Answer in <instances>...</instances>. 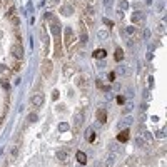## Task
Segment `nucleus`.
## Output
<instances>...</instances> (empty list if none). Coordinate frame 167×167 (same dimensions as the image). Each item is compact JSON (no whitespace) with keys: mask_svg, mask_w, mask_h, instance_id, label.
<instances>
[{"mask_svg":"<svg viewBox=\"0 0 167 167\" xmlns=\"http://www.w3.org/2000/svg\"><path fill=\"white\" fill-rule=\"evenodd\" d=\"M117 102H119V104H124L125 100H124V97H121V95H119V97H117Z\"/></svg>","mask_w":167,"mask_h":167,"instance_id":"a878e982","label":"nucleus"},{"mask_svg":"<svg viewBox=\"0 0 167 167\" xmlns=\"http://www.w3.org/2000/svg\"><path fill=\"white\" fill-rule=\"evenodd\" d=\"M52 70H54V64H52L49 59H45V60L42 62V75H44V77H50Z\"/></svg>","mask_w":167,"mask_h":167,"instance_id":"7ed1b4c3","label":"nucleus"},{"mask_svg":"<svg viewBox=\"0 0 167 167\" xmlns=\"http://www.w3.org/2000/svg\"><path fill=\"white\" fill-rule=\"evenodd\" d=\"M77 87H79L80 90H84V92H87V89H89V77L85 74H80L79 77H77Z\"/></svg>","mask_w":167,"mask_h":167,"instance_id":"20e7f679","label":"nucleus"},{"mask_svg":"<svg viewBox=\"0 0 167 167\" xmlns=\"http://www.w3.org/2000/svg\"><path fill=\"white\" fill-rule=\"evenodd\" d=\"M85 140H87V142H94V140H95V132H94V129H90V127L85 130Z\"/></svg>","mask_w":167,"mask_h":167,"instance_id":"f8f14e48","label":"nucleus"},{"mask_svg":"<svg viewBox=\"0 0 167 167\" xmlns=\"http://www.w3.org/2000/svg\"><path fill=\"white\" fill-rule=\"evenodd\" d=\"M64 44H65V47H67V50H69L70 54H74L75 44H77V35L74 33V30H72V28H65Z\"/></svg>","mask_w":167,"mask_h":167,"instance_id":"f257e3e1","label":"nucleus"},{"mask_svg":"<svg viewBox=\"0 0 167 167\" xmlns=\"http://www.w3.org/2000/svg\"><path fill=\"white\" fill-rule=\"evenodd\" d=\"M135 160H137V159H135V157H130L129 160H127V166H129V167L135 166Z\"/></svg>","mask_w":167,"mask_h":167,"instance_id":"4be33fe9","label":"nucleus"},{"mask_svg":"<svg viewBox=\"0 0 167 167\" xmlns=\"http://www.w3.org/2000/svg\"><path fill=\"white\" fill-rule=\"evenodd\" d=\"M97 121L100 122V124H105V121H107V112L104 110V109H99V110H97Z\"/></svg>","mask_w":167,"mask_h":167,"instance_id":"9b49d317","label":"nucleus"},{"mask_svg":"<svg viewBox=\"0 0 167 167\" xmlns=\"http://www.w3.org/2000/svg\"><path fill=\"white\" fill-rule=\"evenodd\" d=\"M74 122H75V127L79 129L80 125L84 124V112L82 110H79L77 114H75V117H74Z\"/></svg>","mask_w":167,"mask_h":167,"instance_id":"6e6552de","label":"nucleus"},{"mask_svg":"<svg viewBox=\"0 0 167 167\" xmlns=\"http://www.w3.org/2000/svg\"><path fill=\"white\" fill-rule=\"evenodd\" d=\"M32 104L33 107H40L42 104H44V94L42 92H35L32 95Z\"/></svg>","mask_w":167,"mask_h":167,"instance_id":"423d86ee","label":"nucleus"},{"mask_svg":"<svg viewBox=\"0 0 167 167\" xmlns=\"http://www.w3.org/2000/svg\"><path fill=\"white\" fill-rule=\"evenodd\" d=\"M129 135H130V130L125 129V130H122L121 134L117 135V140H119V142H127V140H129Z\"/></svg>","mask_w":167,"mask_h":167,"instance_id":"1a4fd4ad","label":"nucleus"},{"mask_svg":"<svg viewBox=\"0 0 167 167\" xmlns=\"http://www.w3.org/2000/svg\"><path fill=\"white\" fill-rule=\"evenodd\" d=\"M115 79V74H114V72H112V74H109V80H114Z\"/></svg>","mask_w":167,"mask_h":167,"instance_id":"bb28decb","label":"nucleus"},{"mask_svg":"<svg viewBox=\"0 0 167 167\" xmlns=\"http://www.w3.org/2000/svg\"><path fill=\"white\" fill-rule=\"evenodd\" d=\"M105 55H107V52L104 50V49H99V50L94 52V57H95V59H105Z\"/></svg>","mask_w":167,"mask_h":167,"instance_id":"dca6fc26","label":"nucleus"},{"mask_svg":"<svg viewBox=\"0 0 167 167\" xmlns=\"http://www.w3.org/2000/svg\"><path fill=\"white\" fill-rule=\"evenodd\" d=\"M95 84H97V87H99V89H104V90H109V85H104V84H102V80H100V79H97V82H95Z\"/></svg>","mask_w":167,"mask_h":167,"instance_id":"f3484780","label":"nucleus"},{"mask_svg":"<svg viewBox=\"0 0 167 167\" xmlns=\"http://www.w3.org/2000/svg\"><path fill=\"white\" fill-rule=\"evenodd\" d=\"M114 59H115L117 62H121L122 59H124V52H122V49H119V47L115 49V52H114Z\"/></svg>","mask_w":167,"mask_h":167,"instance_id":"4468645a","label":"nucleus"},{"mask_svg":"<svg viewBox=\"0 0 167 167\" xmlns=\"http://www.w3.org/2000/svg\"><path fill=\"white\" fill-rule=\"evenodd\" d=\"M72 72H74V67H72V65H67V67H65V75L69 77V75L72 74Z\"/></svg>","mask_w":167,"mask_h":167,"instance_id":"6ab92c4d","label":"nucleus"},{"mask_svg":"<svg viewBox=\"0 0 167 167\" xmlns=\"http://www.w3.org/2000/svg\"><path fill=\"white\" fill-rule=\"evenodd\" d=\"M157 137H159V139H164V130H160V132H159Z\"/></svg>","mask_w":167,"mask_h":167,"instance_id":"cd10ccee","label":"nucleus"},{"mask_svg":"<svg viewBox=\"0 0 167 167\" xmlns=\"http://www.w3.org/2000/svg\"><path fill=\"white\" fill-rule=\"evenodd\" d=\"M79 27H80V42L82 44H85V42L89 40V35H87V25L80 20L79 22Z\"/></svg>","mask_w":167,"mask_h":167,"instance_id":"39448f33","label":"nucleus"},{"mask_svg":"<svg viewBox=\"0 0 167 167\" xmlns=\"http://www.w3.org/2000/svg\"><path fill=\"white\" fill-rule=\"evenodd\" d=\"M77 160H79V164H82L84 166V164H87V155L79 150V152H77Z\"/></svg>","mask_w":167,"mask_h":167,"instance_id":"2eb2a0df","label":"nucleus"},{"mask_svg":"<svg viewBox=\"0 0 167 167\" xmlns=\"http://www.w3.org/2000/svg\"><path fill=\"white\" fill-rule=\"evenodd\" d=\"M144 137H145V140H147L149 144L152 142V137H150V134H149V132H145V134H144Z\"/></svg>","mask_w":167,"mask_h":167,"instance_id":"b1692460","label":"nucleus"},{"mask_svg":"<svg viewBox=\"0 0 167 167\" xmlns=\"http://www.w3.org/2000/svg\"><path fill=\"white\" fill-rule=\"evenodd\" d=\"M62 15L64 17H72L74 15V5H70V4H64V7L60 9Z\"/></svg>","mask_w":167,"mask_h":167,"instance_id":"0eeeda50","label":"nucleus"},{"mask_svg":"<svg viewBox=\"0 0 167 167\" xmlns=\"http://www.w3.org/2000/svg\"><path fill=\"white\" fill-rule=\"evenodd\" d=\"M117 72H119V74H127V67H125V65H121V67H119V69H117Z\"/></svg>","mask_w":167,"mask_h":167,"instance_id":"aec40b11","label":"nucleus"},{"mask_svg":"<svg viewBox=\"0 0 167 167\" xmlns=\"http://www.w3.org/2000/svg\"><path fill=\"white\" fill-rule=\"evenodd\" d=\"M132 22H134V23H139V25H144V19H142V14L135 12L134 17H132Z\"/></svg>","mask_w":167,"mask_h":167,"instance_id":"ddd939ff","label":"nucleus"},{"mask_svg":"<svg viewBox=\"0 0 167 167\" xmlns=\"http://www.w3.org/2000/svg\"><path fill=\"white\" fill-rule=\"evenodd\" d=\"M125 32L129 33V35H134V33H135V27H127V28H125Z\"/></svg>","mask_w":167,"mask_h":167,"instance_id":"412c9836","label":"nucleus"},{"mask_svg":"<svg viewBox=\"0 0 167 167\" xmlns=\"http://www.w3.org/2000/svg\"><path fill=\"white\" fill-rule=\"evenodd\" d=\"M10 52L15 57V60H23V47L20 45V42H15L14 45L10 47Z\"/></svg>","mask_w":167,"mask_h":167,"instance_id":"f03ea898","label":"nucleus"},{"mask_svg":"<svg viewBox=\"0 0 167 167\" xmlns=\"http://www.w3.org/2000/svg\"><path fill=\"white\" fill-rule=\"evenodd\" d=\"M115 159H117V154L115 152H110V154H109V157L105 159V162H104V164H105V167H112V166H114V162H115Z\"/></svg>","mask_w":167,"mask_h":167,"instance_id":"9d476101","label":"nucleus"},{"mask_svg":"<svg viewBox=\"0 0 167 167\" xmlns=\"http://www.w3.org/2000/svg\"><path fill=\"white\" fill-rule=\"evenodd\" d=\"M110 5H112V0H105V7H107V9H109Z\"/></svg>","mask_w":167,"mask_h":167,"instance_id":"c85d7f7f","label":"nucleus"},{"mask_svg":"<svg viewBox=\"0 0 167 167\" xmlns=\"http://www.w3.org/2000/svg\"><path fill=\"white\" fill-rule=\"evenodd\" d=\"M57 157L60 159V160H65V159H67V152H62V150H59V152H57Z\"/></svg>","mask_w":167,"mask_h":167,"instance_id":"a211bd4d","label":"nucleus"},{"mask_svg":"<svg viewBox=\"0 0 167 167\" xmlns=\"http://www.w3.org/2000/svg\"><path fill=\"white\" fill-rule=\"evenodd\" d=\"M37 119H38L37 114H30V115H28V121H30V122H35Z\"/></svg>","mask_w":167,"mask_h":167,"instance_id":"5701e85b","label":"nucleus"},{"mask_svg":"<svg viewBox=\"0 0 167 167\" xmlns=\"http://www.w3.org/2000/svg\"><path fill=\"white\" fill-rule=\"evenodd\" d=\"M122 124H124V125H129V124H132V117H127V119H125V121L122 122Z\"/></svg>","mask_w":167,"mask_h":167,"instance_id":"393cba45","label":"nucleus"}]
</instances>
